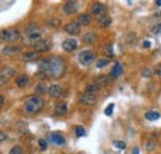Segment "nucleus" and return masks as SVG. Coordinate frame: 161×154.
<instances>
[{"mask_svg":"<svg viewBox=\"0 0 161 154\" xmlns=\"http://www.w3.org/2000/svg\"><path fill=\"white\" fill-rule=\"evenodd\" d=\"M67 110H68V106H67V102L64 101H61L56 105L55 107V114L57 116H63L67 114Z\"/></svg>","mask_w":161,"mask_h":154,"instance_id":"2eb2a0df","label":"nucleus"},{"mask_svg":"<svg viewBox=\"0 0 161 154\" xmlns=\"http://www.w3.org/2000/svg\"><path fill=\"white\" fill-rule=\"evenodd\" d=\"M64 62L61 57H48L42 59L40 63V73L45 77L60 78L64 73Z\"/></svg>","mask_w":161,"mask_h":154,"instance_id":"f257e3e1","label":"nucleus"},{"mask_svg":"<svg viewBox=\"0 0 161 154\" xmlns=\"http://www.w3.org/2000/svg\"><path fill=\"white\" fill-rule=\"evenodd\" d=\"M99 23H101L102 27H108V26H110V23H112V19L108 18V16H104V18L99 19Z\"/></svg>","mask_w":161,"mask_h":154,"instance_id":"bb28decb","label":"nucleus"},{"mask_svg":"<svg viewBox=\"0 0 161 154\" xmlns=\"http://www.w3.org/2000/svg\"><path fill=\"white\" fill-rule=\"evenodd\" d=\"M36 93H39V94H46V93H48V88L46 86V84H43V83H40L37 86H36Z\"/></svg>","mask_w":161,"mask_h":154,"instance_id":"393cba45","label":"nucleus"},{"mask_svg":"<svg viewBox=\"0 0 161 154\" xmlns=\"http://www.w3.org/2000/svg\"><path fill=\"white\" fill-rule=\"evenodd\" d=\"M121 74H123V67L120 65V63H115V65L110 70V77L117 79V78L120 77Z\"/></svg>","mask_w":161,"mask_h":154,"instance_id":"dca6fc26","label":"nucleus"},{"mask_svg":"<svg viewBox=\"0 0 161 154\" xmlns=\"http://www.w3.org/2000/svg\"><path fill=\"white\" fill-rule=\"evenodd\" d=\"M133 154H139V148H138V147L133 148Z\"/></svg>","mask_w":161,"mask_h":154,"instance_id":"ea45409f","label":"nucleus"},{"mask_svg":"<svg viewBox=\"0 0 161 154\" xmlns=\"http://www.w3.org/2000/svg\"><path fill=\"white\" fill-rule=\"evenodd\" d=\"M150 46H151L150 41H144V42H142V47H144V48H150Z\"/></svg>","mask_w":161,"mask_h":154,"instance_id":"4c0bfd02","label":"nucleus"},{"mask_svg":"<svg viewBox=\"0 0 161 154\" xmlns=\"http://www.w3.org/2000/svg\"><path fill=\"white\" fill-rule=\"evenodd\" d=\"M91 16L88 15V14H80V16H78V22H80V25H84V26H87V25H89L91 23Z\"/></svg>","mask_w":161,"mask_h":154,"instance_id":"aec40b11","label":"nucleus"},{"mask_svg":"<svg viewBox=\"0 0 161 154\" xmlns=\"http://www.w3.org/2000/svg\"><path fill=\"white\" fill-rule=\"evenodd\" d=\"M51 41L50 39H40V41H37L36 43H34V48H35V51L36 52H46V51H48L50 48H51Z\"/></svg>","mask_w":161,"mask_h":154,"instance_id":"1a4fd4ad","label":"nucleus"},{"mask_svg":"<svg viewBox=\"0 0 161 154\" xmlns=\"http://www.w3.org/2000/svg\"><path fill=\"white\" fill-rule=\"evenodd\" d=\"M39 146H40V148L42 151H46V148H47V142H46V139H43V138L39 139Z\"/></svg>","mask_w":161,"mask_h":154,"instance_id":"72a5a7b5","label":"nucleus"},{"mask_svg":"<svg viewBox=\"0 0 161 154\" xmlns=\"http://www.w3.org/2000/svg\"><path fill=\"white\" fill-rule=\"evenodd\" d=\"M40 58V53L34 51V52H24L21 53V59L24 62H31V60H36Z\"/></svg>","mask_w":161,"mask_h":154,"instance_id":"4468645a","label":"nucleus"},{"mask_svg":"<svg viewBox=\"0 0 161 154\" xmlns=\"http://www.w3.org/2000/svg\"><path fill=\"white\" fill-rule=\"evenodd\" d=\"M155 74L159 75V77H161V64H159V65L155 68Z\"/></svg>","mask_w":161,"mask_h":154,"instance_id":"e433bc0d","label":"nucleus"},{"mask_svg":"<svg viewBox=\"0 0 161 154\" xmlns=\"http://www.w3.org/2000/svg\"><path fill=\"white\" fill-rule=\"evenodd\" d=\"M109 63V59L108 58H101L98 62H97V68H104L107 67Z\"/></svg>","mask_w":161,"mask_h":154,"instance_id":"c85d7f7f","label":"nucleus"},{"mask_svg":"<svg viewBox=\"0 0 161 154\" xmlns=\"http://www.w3.org/2000/svg\"><path fill=\"white\" fill-rule=\"evenodd\" d=\"M155 4H156L158 6H161V0H156V1H155Z\"/></svg>","mask_w":161,"mask_h":154,"instance_id":"a19ab883","label":"nucleus"},{"mask_svg":"<svg viewBox=\"0 0 161 154\" xmlns=\"http://www.w3.org/2000/svg\"><path fill=\"white\" fill-rule=\"evenodd\" d=\"M29 81H30L29 77H27V75H25V74H22V75H19V77L16 78L15 84H16L19 88H25L26 85H29Z\"/></svg>","mask_w":161,"mask_h":154,"instance_id":"f3484780","label":"nucleus"},{"mask_svg":"<svg viewBox=\"0 0 161 154\" xmlns=\"http://www.w3.org/2000/svg\"><path fill=\"white\" fill-rule=\"evenodd\" d=\"M51 141L55 143V144H57V146H63L64 144V138H63V136L60 135V133H52L51 135Z\"/></svg>","mask_w":161,"mask_h":154,"instance_id":"a211bd4d","label":"nucleus"},{"mask_svg":"<svg viewBox=\"0 0 161 154\" xmlns=\"http://www.w3.org/2000/svg\"><path fill=\"white\" fill-rule=\"evenodd\" d=\"M94 83H96L97 85L102 86V85L108 84V83H109V79H108L107 77H104V75H101V77H97L96 79H94Z\"/></svg>","mask_w":161,"mask_h":154,"instance_id":"5701e85b","label":"nucleus"},{"mask_svg":"<svg viewBox=\"0 0 161 154\" xmlns=\"http://www.w3.org/2000/svg\"><path fill=\"white\" fill-rule=\"evenodd\" d=\"M64 31L68 35H78L80 32V23L78 21H71L64 26Z\"/></svg>","mask_w":161,"mask_h":154,"instance_id":"9d476101","label":"nucleus"},{"mask_svg":"<svg viewBox=\"0 0 161 154\" xmlns=\"http://www.w3.org/2000/svg\"><path fill=\"white\" fill-rule=\"evenodd\" d=\"M151 32H153L154 35H159L161 32V23H156V25L151 28Z\"/></svg>","mask_w":161,"mask_h":154,"instance_id":"473e14b6","label":"nucleus"},{"mask_svg":"<svg viewBox=\"0 0 161 154\" xmlns=\"http://www.w3.org/2000/svg\"><path fill=\"white\" fill-rule=\"evenodd\" d=\"M113 146L117 147V148H119V149H125V148H126V144H125V142H123V141H114V142H113Z\"/></svg>","mask_w":161,"mask_h":154,"instance_id":"c756f323","label":"nucleus"},{"mask_svg":"<svg viewBox=\"0 0 161 154\" xmlns=\"http://www.w3.org/2000/svg\"><path fill=\"white\" fill-rule=\"evenodd\" d=\"M94 59V54L91 52V51H82L80 54H78V62H80L82 65H88L93 62Z\"/></svg>","mask_w":161,"mask_h":154,"instance_id":"423d86ee","label":"nucleus"},{"mask_svg":"<svg viewBox=\"0 0 161 154\" xmlns=\"http://www.w3.org/2000/svg\"><path fill=\"white\" fill-rule=\"evenodd\" d=\"M78 47V42L75 38H67L62 42V48L66 52H72Z\"/></svg>","mask_w":161,"mask_h":154,"instance_id":"9b49d317","label":"nucleus"},{"mask_svg":"<svg viewBox=\"0 0 161 154\" xmlns=\"http://www.w3.org/2000/svg\"><path fill=\"white\" fill-rule=\"evenodd\" d=\"M51 22H52V23H51V26H53V27H55V26H56V27H58V26H60V20H51Z\"/></svg>","mask_w":161,"mask_h":154,"instance_id":"c9c22d12","label":"nucleus"},{"mask_svg":"<svg viewBox=\"0 0 161 154\" xmlns=\"http://www.w3.org/2000/svg\"><path fill=\"white\" fill-rule=\"evenodd\" d=\"M20 51V48L18 47V46H11V47H5L4 49H3V54H5V56H11V54H15L16 52H19Z\"/></svg>","mask_w":161,"mask_h":154,"instance_id":"6ab92c4d","label":"nucleus"},{"mask_svg":"<svg viewBox=\"0 0 161 154\" xmlns=\"http://www.w3.org/2000/svg\"><path fill=\"white\" fill-rule=\"evenodd\" d=\"M43 106V100L37 95L27 96L24 101V110L29 114H37L40 112Z\"/></svg>","mask_w":161,"mask_h":154,"instance_id":"f03ea898","label":"nucleus"},{"mask_svg":"<svg viewBox=\"0 0 161 154\" xmlns=\"http://www.w3.org/2000/svg\"><path fill=\"white\" fill-rule=\"evenodd\" d=\"M3 104H4V97L1 96V97H0V106H1Z\"/></svg>","mask_w":161,"mask_h":154,"instance_id":"79ce46f5","label":"nucleus"},{"mask_svg":"<svg viewBox=\"0 0 161 154\" xmlns=\"http://www.w3.org/2000/svg\"><path fill=\"white\" fill-rule=\"evenodd\" d=\"M9 154H24V149H22V147H20V146H14L10 149Z\"/></svg>","mask_w":161,"mask_h":154,"instance_id":"cd10ccee","label":"nucleus"},{"mask_svg":"<svg viewBox=\"0 0 161 154\" xmlns=\"http://www.w3.org/2000/svg\"><path fill=\"white\" fill-rule=\"evenodd\" d=\"M19 31L18 30H3L1 31V41L3 42H13L19 38Z\"/></svg>","mask_w":161,"mask_h":154,"instance_id":"39448f33","label":"nucleus"},{"mask_svg":"<svg viewBox=\"0 0 161 154\" xmlns=\"http://www.w3.org/2000/svg\"><path fill=\"white\" fill-rule=\"evenodd\" d=\"M96 39V36L93 32H87L84 36H83V42L84 43H93V41Z\"/></svg>","mask_w":161,"mask_h":154,"instance_id":"b1692460","label":"nucleus"},{"mask_svg":"<svg viewBox=\"0 0 161 154\" xmlns=\"http://www.w3.org/2000/svg\"><path fill=\"white\" fill-rule=\"evenodd\" d=\"M48 95L51 97H60L63 95V89L62 86L58 84H55V85H51L48 88Z\"/></svg>","mask_w":161,"mask_h":154,"instance_id":"ddd939ff","label":"nucleus"},{"mask_svg":"<svg viewBox=\"0 0 161 154\" xmlns=\"http://www.w3.org/2000/svg\"><path fill=\"white\" fill-rule=\"evenodd\" d=\"M91 14L98 19H102L104 16H107V6L102 3H93L91 6Z\"/></svg>","mask_w":161,"mask_h":154,"instance_id":"20e7f679","label":"nucleus"},{"mask_svg":"<svg viewBox=\"0 0 161 154\" xmlns=\"http://www.w3.org/2000/svg\"><path fill=\"white\" fill-rule=\"evenodd\" d=\"M141 75H142V77H145V78H149L150 77V69H147V68H146V69H144V70L141 72Z\"/></svg>","mask_w":161,"mask_h":154,"instance_id":"f704fd0d","label":"nucleus"},{"mask_svg":"<svg viewBox=\"0 0 161 154\" xmlns=\"http://www.w3.org/2000/svg\"><path fill=\"white\" fill-rule=\"evenodd\" d=\"M5 138H6V137H5V135H4V132H0V141H1V142H4V141H5Z\"/></svg>","mask_w":161,"mask_h":154,"instance_id":"58836bf2","label":"nucleus"},{"mask_svg":"<svg viewBox=\"0 0 161 154\" xmlns=\"http://www.w3.org/2000/svg\"><path fill=\"white\" fill-rule=\"evenodd\" d=\"M99 89H101V86H99V85H97L96 83H92V84H88V85H87V88H86V93L94 94V93L99 91Z\"/></svg>","mask_w":161,"mask_h":154,"instance_id":"412c9836","label":"nucleus"},{"mask_svg":"<svg viewBox=\"0 0 161 154\" xmlns=\"http://www.w3.org/2000/svg\"><path fill=\"white\" fill-rule=\"evenodd\" d=\"M144 146H145V149H146L147 152H151V151H154V149H155V142H154V141L147 139V141H145Z\"/></svg>","mask_w":161,"mask_h":154,"instance_id":"a878e982","label":"nucleus"},{"mask_svg":"<svg viewBox=\"0 0 161 154\" xmlns=\"http://www.w3.org/2000/svg\"><path fill=\"white\" fill-rule=\"evenodd\" d=\"M78 101H80V104H82V105H88V106H91V105H94V104H96L97 96H96L94 94L83 93V94H80Z\"/></svg>","mask_w":161,"mask_h":154,"instance_id":"0eeeda50","label":"nucleus"},{"mask_svg":"<svg viewBox=\"0 0 161 154\" xmlns=\"http://www.w3.org/2000/svg\"><path fill=\"white\" fill-rule=\"evenodd\" d=\"M113 110H114V104H110V105H108L107 107H105V110H104V114L107 116H110L113 114Z\"/></svg>","mask_w":161,"mask_h":154,"instance_id":"2f4dec72","label":"nucleus"},{"mask_svg":"<svg viewBox=\"0 0 161 154\" xmlns=\"http://www.w3.org/2000/svg\"><path fill=\"white\" fill-rule=\"evenodd\" d=\"M62 10H63L66 14H68V15L75 14V13L78 10V1H75V0H68V1H66V3L63 4V6H62Z\"/></svg>","mask_w":161,"mask_h":154,"instance_id":"6e6552de","label":"nucleus"},{"mask_svg":"<svg viewBox=\"0 0 161 154\" xmlns=\"http://www.w3.org/2000/svg\"><path fill=\"white\" fill-rule=\"evenodd\" d=\"M75 131H76V136H78V137H83V136H86V130H84L82 126H77Z\"/></svg>","mask_w":161,"mask_h":154,"instance_id":"7c9ffc66","label":"nucleus"},{"mask_svg":"<svg viewBox=\"0 0 161 154\" xmlns=\"http://www.w3.org/2000/svg\"><path fill=\"white\" fill-rule=\"evenodd\" d=\"M42 35L40 27L36 25H29V27L25 30V36L27 37V39H30L31 42H37L40 41V37Z\"/></svg>","mask_w":161,"mask_h":154,"instance_id":"7ed1b4c3","label":"nucleus"},{"mask_svg":"<svg viewBox=\"0 0 161 154\" xmlns=\"http://www.w3.org/2000/svg\"><path fill=\"white\" fill-rule=\"evenodd\" d=\"M16 72L13 69V68H10V67H6V68H3L1 69V85H4L5 84V81H8V79L11 77H14V74H15Z\"/></svg>","mask_w":161,"mask_h":154,"instance_id":"f8f14e48","label":"nucleus"},{"mask_svg":"<svg viewBox=\"0 0 161 154\" xmlns=\"http://www.w3.org/2000/svg\"><path fill=\"white\" fill-rule=\"evenodd\" d=\"M145 118L149 120V121H155V120H159L160 118V115L156 111H149V112L145 114Z\"/></svg>","mask_w":161,"mask_h":154,"instance_id":"4be33fe9","label":"nucleus"}]
</instances>
